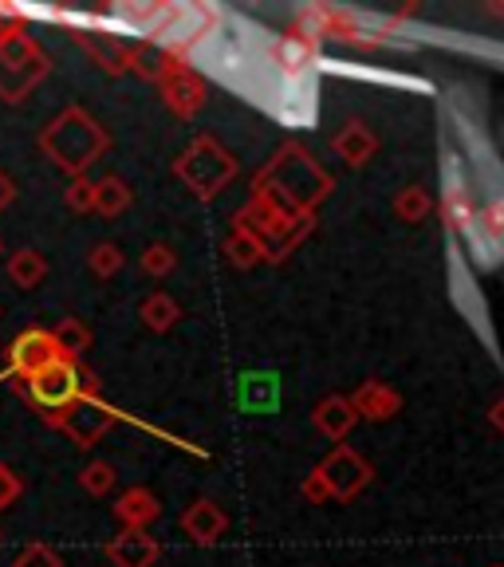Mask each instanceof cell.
Masks as SVG:
<instances>
[{
  "mask_svg": "<svg viewBox=\"0 0 504 567\" xmlns=\"http://www.w3.org/2000/svg\"><path fill=\"white\" fill-rule=\"evenodd\" d=\"M123 248L119 245H111V240H103V245H95L91 248V257H88V265H91V272L99 276V280H111V276L123 268Z\"/></svg>",
  "mask_w": 504,
  "mask_h": 567,
  "instance_id": "cell-25",
  "label": "cell"
},
{
  "mask_svg": "<svg viewBox=\"0 0 504 567\" xmlns=\"http://www.w3.org/2000/svg\"><path fill=\"white\" fill-rule=\"evenodd\" d=\"M115 481H119V473L111 461H91V465H83V473H80L83 493H91V496H106L111 488H115Z\"/></svg>",
  "mask_w": 504,
  "mask_h": 567,
  "instance_id": "cell-24",
  "label": "cell"
},
{
  "mask_svg": "<svg viewBox=\"0 0 504 567\" xmlns=\"http://www.w3.org/2000/svg\"><path fill=\"white\" fill-rule=\"evenodd\" d=\"M138 316H142V323L151 331H169L177 323V316H182V308H177V300L174 296H166V292H154V296H146L142 300V308H138Z\"/></svg>",
  "mask_w": 504,
  "mask_h": 567,
  "instance_id": "cell-18",
  "label": "cell"
},
{
  "mask_svg": "<svg viewBox=\"0 0 504 567\" xmlns=\"http://www.w3.org/2000/svg\"><path fill=\"white\" fill-rule=\"evenodd\" d=\"M182 528L194 544H217L229 528V516L217 501H194V505L182 513Z\"/></svg>",
  "mask_w": 504,
  "mask_h": 567,
  "instance_id": "cell-11",
  "label": "cell"
},
{
  "mask_svg": "<svg viewBox=\"0 0 504 567\" xmlns=\"http://www.w3.org/2000/svg\"><path fill=\"white\" fill-rule=\"evenodd\" d=\"M174 174L194 189L197 197H213L217 189H225L237 174V158L225 146H217L213 138H197L182 158L174 162Z\"/></svg>",
  "mask_w": 504,
  "mask_h": 567,
  "instance_id": "cell-2",
  "label": "cell"
},
{
  "mask_svg": "<svg viewBox=\"0 0 504 567\" xmlns=\"http://www.w3.org/2000/svg\"><path fill=\"white\" fill-rule=\"evenodd\" d=\"M354 422H359V414H354L351 399H343V394H331V399H323L311 410V425H316L323 437H331V442H343L354 430Z\"/></svg>",
  "mask_w": 504,
  "mask_h": 567,
  "instance_id": "cell-12",
  "label": "cell"
},
{
  "mask_svg": "<svg viewBox=\"0 0 504 567\" xmlns=\"http://www.w3.org/2000/svg\"><path fill=\"white\" fill-rule=\"evenodd\" d=\"M488 422H493L496 434H504V399L493 402V410H488Z\"/></svg>",
  "mask_w": 504,
  "mask_h": 567,
  "instance_id": "cell-32",
  "label": "cell"
},
{
  "mask_svg": "<svg viewBox=\"0 0 504 567\" xmlns=\"http://www.w3.org/2000/svg\"><path fill=\"white\" fill-rule=\"evenodd\" d=\"M225 252H229V260L237 268H253V265L265 260V240L253 237V233H245V229H237L229 237V245H225Z\"/></svg>",
  "mask_w": 504,
  "mask_h": 567,
  "instance_id": "cell-21",
  "label": "cell"
},
{
  "mask_svg": "<svg viewBox=\"0 0 504 567\" xmlns=\"http://www.w3.org/2000/svg\"><path fill=\"white\" fill-rule=\"evenodd\" d=\"M162 95H166V106L174 111V115L189 118L202 111L205 103V83L197 71H189L186 63H174V68L162 75Z\"/></svg>",
  "mask_w": 504,
  "mask_h": 567,
  "instance_id": "cell-8",
  "label": "cell"
},
{
  "mask_svg": "<svg viewBox=\"0 0 504 567\" xmlns=\"http://www.w3.org/2000/svg\"><path fill=\"white\" fill-rule=\"evenodd\" d=\"M174 265H177V257L169 245H151L146 252H142V272L146 276H169Z\"/></svg>",
  "mask_w": 504,
  "mask_h": 567,
  "instance_id": "cell-27",
  "label": "cell"
},
{
  "mask_svg": "<svg viewBox=\"0 0 504 567\" xmlns=\"http://www.w3.org/2000/svg\"><path fill=\"white\" fill-rule=\"evenodd\" d=\"M123 209H131V186H126L123 177H103V182H95V213L119 217Z\"/></svg>",
  "mask_w": 504,
  "mask_h": 567,
  "instance_id": "cell-20",
  "label": "cell"
},
{
  "mask_svg": "<svg viewBox=\"0 0 504 567\" xmlns=\"http://www.w3.org/2000/svg\"><path fill=\"white\" fill-rule=\"evenodd\" d=\"M9 202H12V186H9V177L0 174V209H4Z\"/></svg>",
  "mask_w": 504,
  "mask_h": 567,
  "instance_id": "cell-33",
  "label": "cell"
},
{
  "mask_svg": "<svg viewBox=\"0 0 504 567\" xmlns=\"http://www.w3.org/2000/svg\"><path fill=\"white\" fill-rule=\"evenodd\" d=\"M331 151H336L339 158L347 162V166H363V162H371L374 151H379V138L371 134V126L347 123L343 131L331 138Z\"/></svg>",
  "mask_w": 504,
  "mask_h": 567,
  "instance_id": "cell-15",
  "label": "cell"
},
{
  "mask_svg": "<svg viewBox=\"0 0 504 567\" xmlns=\"http://www.w3.org/2000/svg\"><path fill=\"white\" fill-rule=\"evenodd\" d=\"M17 567H63L60 551L48 548V544H28L24 551H20Z\"/></svg>",
  "mask_w": 504,
  "mask_h": 567,
  "instance_id": "cell-28",
  "label": "cell"
},
{
  "mask_svg": "<svg viewBox=\"0 0 504 567\" xmlns=\"http://www.w3.org/2000/svg\"><path fill=\"white\" fill-rule=\"evenodd\" d=\"M158 513H162V505L151 488H126L115 505L119 524H123V528H138V532L151 528V524L158 520Z\"/></svg>",
  "mask_w": 504,
  "mask_h": 567,
  "instance_id": "cell-13",
  "label": "cell"
},
{
  "mask_svg": "<svg viewBox=\"0 0 504 567\" xmlns=\"http://www.w3.org/2000/svg\"><path fill=\"white\" fill-rule=\"evenodd\" d=\"M493 567H504V564H493Z\"/></svg>",
  "mask_w": 504,
  "mask_h": 567,
  "instance_id": "cell-34",
  "label": "cell"
},
{
  "mask_svg": "<svg viewBox=\"0 0 504 567\" xmlns=\"http://www.w3.org/2000/svg\"><path fill=\"white\" fill-rule=\"evenodd\" d=\"M52 339H55V347H60L63 359H68V363H75V359H80V354L91 347V328H88V323H80L75 316H68L52 328Z\"/></svg>",
  "mask_w": 504,
  "mask_h": 567,
  "instance_id": "cell-17",
  "label": "cell"
},
{
  "mask_svg": "<svg viewBox=\"0 0 504 567\" xmlns=\"http://www.w3.org/2000/svg\"><path fill=\"white\" fill-rule=\"evenodd\" d=\"M442 221L450 225V229H473L477 209H473V202L461 194V189H453V194H445V202H442Z\"/></svg>",
  "mask_w": 504,
  "mask_h": 567,
  "instance_id": "cell-23",
  "label": "cell"
},
{
  "mask_svg": "<svg viewBox=\"0 0 504 567\" xmlns=\"http://www.w3.org/2000/svg\"><path fill=\"white\" fill-rule=\"evenodd\" d=\"M351 406H354V414L367 417V422H387V417H394L402 410V394L390 386V382L371 379L351 394Z\"/></svg>",
  "mask_w": 504,
  "mask_h": 567,
  "instance_id": "cell-10",
  "label": "cell"
},
{
  "mask_svg": "<svg viewBox=\"0 0 504 567\" xmlns=\"http://www.w3.org/2000/svg\"><path fill=\"white\" fill-rule=\"evenodd\" d=\"M48 75V55L24 32L0 40V99H24Z\"/></svg>",
  "mask_w": 504,
  "mask_h": 567,
  "instance_id": "cell-3",
  "label": "cell"
},
{
  "mask_svg": "<svg viewBox=\"0 0 504 567\" xmlns=\"http://www.w3.org/2000/svg\"><path fill=\"white\" fill-rule=\"evenodd\" d=\"M75 40H83L88 52L99 60V68H106L111 75L131 71V52H126L123 44H115V40H106V35H91V32H75Z\"/></svg>",
  "mask_w": 504,
  "mask_h": 567,
  "instance_id": "cell-16",
  "label": "cell"
},
{
  "mask_svg": "<svg viewBox=\"0 0 504 567\" xmlns=\"http://www.w3.org/2000/svg\"><path fill=\"white\" fill-rule=\"evenodd\" d=\"M40 151H44L60 169L83 177V169H88L91 162H99V154L106 151V134L88 111L68 106V111L40 134Z\"/></svg>",
  "mask_w": 504,
  "mask_h": 567,
  "instance_id": "cell-1",
  "label": "cell"
},
{
  "mask_svg": "<svg viewBox=\"0 0 504 567\" xmlns=\"http://www.w3.org/2000/svg\"><path fill=\"white\" fill-rule=\"evenodd\" d=\"M316 473L323 477V485H328L331 501H354V496L363 493L374 477L371 461H367L363 453H354L351 445H339V450L331 453Z\"/></svg>",
  "mask_w": 504,
  "mask_h": 567,
  "instance_id": "cell-6",
  "label": "cell"
},
{
  "mask_svg": "<svg viewBox=\"0 0 504 567\" xmlns=\"http://www.w3.org/2000/svg\"><path fill=\"white\" fill-rule=\"evenodd\" d=\"M430 209H434V202H430V194H425L422 186H407V189H399V197H394V213H399V221H407V225L425 221V213Z\"/></svg>",
  "mask_w": 504,
  "mask_h": 567,
  "instance_id": "cell-22",
  "label": "cell"
},
{
  "mask_svg": "<svg viewBox=\"0 0 504 567\" xmlns=\"http://www.w3.org/2000/svg\"><path fill=\"white\" fill-rule=\"evenodd\" d=\"M60 359H63L60 347H55L52 331H44V328L20 331L9 347V367L17 371V379H32L35 371H44V367L60 363Z\"/></svg>",
  "mask_w": 504,
  "mask_h": 567,
  "instance_id": "cell-7",
  "label": "cell"
},
{
  "mask_svg": "<svg viewBox=\"0 0 504 567\" xmlns=\"http://www.w3.org/2000/svg\"><path fill=\"white\" fill-rule=\"evenodd\" d=\"M28 382V399L35 402V406L44 410L48 417L60 414L63 406H71V402L80 399V367L68 363V359H60V363L44 367V371H35Z\"/></svg>",
  "mask_w": 504,
  "mask_h": 567,
  "instance_id": "cell-5",
  "label": "cell"
},
{
  "mask_svg": "<svg viewBox=\"0 0 504 567\" xmlns=\"http://www.w3.org/2000/svg\"><path fill=\"white\" fill-rule=\"evenodd\" d=\"M63 205H68L71 213H91V209H95V182H88V177H75V182L63 189Z\"/></svg>",
  "mask_w": 504,
  "mask_h": 567,
  "instance_id": "cell-26",
  "label": "cell"
},
{
  "mask_svg": "<svg viewBox=\"0 0 504 567\" xmlns=\"http://www.w3.org/2000/svg\"><path fill=\"white\" fill-rule=\"evenodd\" d=\"M20 493H24V481L17 477V470H12V465H4V461H0V513L17 505Z\"/></svg>",
  "mask_w": 504,
  "mask_h": 567,
  "instance_id": "cell-29",
  "label": "cell"
},
{
  "mask_svg": "<svg viewBox=\"0 0 504 567\" xmlns=\"http://www.w3.org/2000/svg\"><path fill=\"white\" fill-rule=\"evenodd\" d=\"M300 493H304V501H308V505H323V501H331V496H328V485H323V477H319L316 470H311L308 477H304Z\"/></svg>",
  "mask_w": 504,
  "mask_h": 567,
  "instance_id": "cell-30",
  "label": "cell"
},
{
  "mask_svg": "<svg viewBox=\"0 0 504 567\" xmlns=\"http://www.w3.org/2000/svg\"><path fill=\"white\" fill-rule=\"evenodd\" d=\"M158 540H154L151 532H138V528H123L115 540L106 544V559L115 567H154L158 559Z\"/></svg>",
  "mask_w": 504,
  "mask_h": 567,
  "instance_id": "cell-9",
  "label": "cell"
},
{
  "mask_svg": "<svg viewBox=\"0 0 504 567\" xmlns=\"http://www.w3.org/2000/svg\"><path fill=\"white\" fill-rule=\"evenodd\" d=\"M44 276H48V260L35 248H20V252L9 257V280L20 284V288H35Z\"/></svg>",
  "mask_w": 504,
  "mask_h": 567,
  "instance_id": "cell-19",
  "label": "cell"
},
{
  "mask_svg": "<svg viewBox=\"0 0 504 567\" xmlns=\"http://www.w3.org/2000/svg\"><path fill=\"white\" fill-rule=\"evenodd\" d=\"M115 410L106 406V402L99 399H75L71 406H63L60 414H52L48 422L55 425V430H63V434L71 437V442L80 445V450H91V445L99 442V437L115 425Z\"/></svg>",
  "mask_w": 504,
  "mask_h": 567,
  "instance_id": "cell-4",
  "label": "cell"
},
{
  "mask_svg": "<svg viewBox=\"0 0 504 567\" xmlns=\"http://www.w3.org/2000/svg\"><path fill=\"white\" fill-rule=\"evenodd\" d=\"M311 60H316V40H311L308 32H300V28L280 35L272 44V63L284 75H300V71H308Z\"/></svg>",
  "mask_w": 504,
  "mask_h": 567,
  "instance_id": "cell-14",
  "label": "cell"
},
{
  "mask_svg": "<svg viewBox=\"0 0 504 567\" xmlns=\"http://www.w3.org/2000/svg\"><path fill=\"white\" fill-rule=\"evenodd\" d=\"M481 221H485V229L493 233V237H504V202H493V205H488Z\"/></svg>",
  "mask_w": 504,
  "mask_h": 567,
  "instance_id": "cell-31",
  "label": "cell"
}]
</instances>
